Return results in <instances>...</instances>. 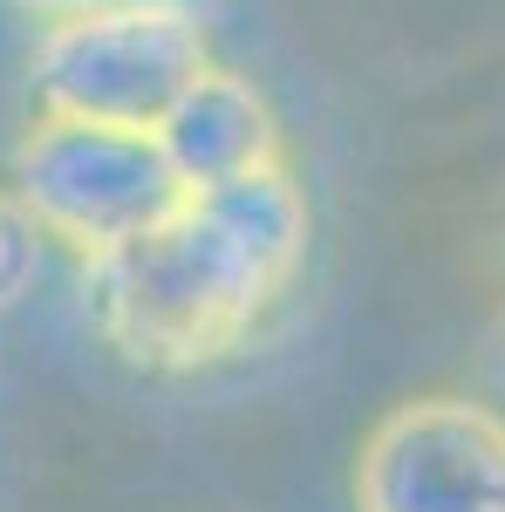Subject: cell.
<instances>
[{"label":"cell","instance_id":"cell-1","mask_svg":"<svg viewBox=\"0 0 505 512\" xmlns=\"http://www.w3.org/2000/svg\"><path fill=\"white\" fill-rule=\"evenodd\" d=\"M308 260V192L287 164L185 192L144 239L89 260V315L137 369H205L260 328Z\"/></svg>","mask_w":505,"mask_h":512},{"label":"cell","instance_id":"cell-2","mask_svg":"<svg viewBox=\"0 0 505 512\" xmlns=\"http://www.w3.org/2000/svg\"><path fill=\"white\" fill-rule=\"evenodd\" d=\"M14 198L35 212V226L82 260H103L130 239H144L185 198L164 158L157 130L89 117H41L14 151Z\"/></svg>","mask_w":505,"mask_h":512},{"label":"cell","instance_id":"cell-3","mask_svg":"<svg viewBox=\"0 0 505 512\" xmlns=\"http://www.w3.org/2000/svg\"><path fill=\"white\" fill-rule=\"evenodd\" d=\"M205 69H212V48L192 14L110 0L69 21H48L35 48V96L48 117L157 130Z\"/></svg>","mask_w":505,"mask_h":512},{"label":"cell","instance_id":"cell-4","mask_svg":"<svg viewBox=\"0 0 505 512\" xmlns=\"http://www.w3.org/2000/svg\"><path fill=\"white\" fill-rule=\"evenodd\" d=\"M355 512H505V410L471 396L396 403L362 437Z\"/></svg>","mask_w":505,"mask_h":512},{"label":"cell","instance_id":"cell-5","mask_svg":"<svg viewBox=\"0 0 505 512\" xmlns=\"http://www.w3.org/2000/svg\"><path fill=\"white\" fill-rule=\"evenodd\" d=\"M157 144H164L185 192H205V185L246 178L260 164H280V130H273L267 96L246 76L219 69V62L171 103V117L157 123Z\"/></svg>","mask_w":505,"mask_h":512},{"label":"cell","instance_id":"cell-6","mask_svg":"<svg viewBox=\"0 0 505 512\" xmlns=\"http://www.w3.org/2000/svg\"><path fill=\"white\" fill-rule=\"evenodd\" d=\"M41 226H35V212L21 205L14 192H0V315L35 287V274H41Z\"/></svg>","mask_w":505,"mask_h":512},{"label":"cell","instance_id":"cell-7","mask_svg":"<svg viewBox=\"0 0 505 512\" xmlns=\"http://www.w3.org/2000/svg\"><path fill=\"white\" fill-rule=\"evenodd\" d=\"M21 7H35L48 21H69V14H89V7H110V0H21Z\"/></svg>","mask_w":505,"mask_h":512},{"label":"cell","instance_id":"cell-8","mask_svg":"<svg viewBox=\"0 0 505 512\" xmlns=\"http://www.w3.org/2000/svg\"><path fill=\"white\" fill-rule=\"evenodd\" d=\"M144 7H171V14H192V21L205 14V0H144Z\"/></svg>","mask_w":505,"mask_h":512}]
</instances>
